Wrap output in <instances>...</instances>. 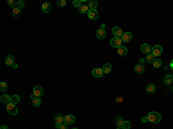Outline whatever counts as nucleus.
<instances>
[{"mask_svg": "<svg viewBox=\"0 0 173 129\" xmlns=\"http://www.w3.org/2000/svg\"><path fill=\"white\" fill-rule=\"evenodd\" d=\"M6 111H7V113L8 114H11V115H16L17 114V107H16V105L15 104H13L11 101V103H8V104H6Z\"/></svg>", "mask_w": 173, "mask_h": 129, "instance_id": "f03ea898", "label": "nucleus"}, {"mask_svg": "<svg viewBox=\"0 0 173 129\" xmlns=\"http://www.w3.org/2000/svg\"><path fill=\"white\" fill-rule=\"evenodd\" d=\"M122 100H124V98H122V97H117V98H115V101H117L118 104L122 103Z\"/></svg>", "mask_w": 173, "mask_h": 129, "instance_id": "e433bc0d", "label": "nucleus"}, {"mask_svg": "<svg viewBox=\"0 0 173 129\" xmlns=\"http://www.w3.org/2000/svg\"><path fill=\"white\" fill-rule=\"evenodd\" d=\"M7 83L6 82H4V81H2V82H0V91L1 92H5V91H7Z\"/></svg>", "mask_w": 173, "mask_h": 129, "instance_id": "c85d7f7f", "label": "nucleus"}, {"mask_svg": "<svg viewBox=\"0 0 173 129\" xmlns=\"http://www.w3.org/2000/svg\"><path fill=\"white\" fill-rule=\"evenodd\" d=\"M103 70H104V74H108L112 71V64L111 63H105L103 66Z\"/></svg>", "mask_w": 173, "mask_h": 129, "instance_id": "412c9836", "label": "nucleus"}, {"mask_svg": "<svg viewBox=\"0 0 173 129\" xmlns=\"http://www.w3.org/2000/svg\"><path fill=\"white\" fill-rule=\"evenodd\" d=\"M78 12H80L81 14H88V12H89V7H88V5H83L82 7H80L78 8Z\"/></svg>", "mask_w": 173, "mask_h": 129, "instance_id": "a878e982", "label": "nucleus"}, {"mask_svg": "<svg viewBox=\"0 0 173 129\" xmlns=\"http://www.w3.org/2000/svg\"><path fill=\"white\" fill-rule=\"evenodd\" d=\"M121 43H122V40H121V38H119V37H113V38L110 40V45L114 48H119L120 46H121Z\"/></svg>", "mask_w": 173, "mask_h": 129, "instance_id": "39448f33", "label": "nucleus"}, {"mask_svg": "<svg viewBox=\"0 0 173 129\" xmlns=\"http://www.w3.org/2000/svg\"><path fill=\"white\" fill-rule=\"evenodd\" d=\"M58 6L59 7H65L66 6V0H58Z\"/></svg>", "mask_w": 173, "mask_h": 129, "instance_id": "f704fd0d", "label": "nucleus"}, {"mask_svg": "<svg viewBox=\"0 0 173 129\" xmlns=\"http://www.w3.org/2000/svg\"><path fill=\"white\" fill-rule=\"evenodd\" d=\"M161 64H163V61H161V59H155V61L152 62V66H154L155 68H160Z\"/></svg>", "mask_w": 173, "mask_h": 129, "instance_id": "5701e85b", "label": "nucleus"}, {"mask_svg": "<svg viewBox=\"0 0 173 129\" xmlns=\"http://www.w3.org/2000/svg\"><path fill=\"white\" fill-rule=\"evenodd\" d=\"M151 50H152V47L147 43L141 45V52H142L143 54H150V53H151Z\"/></svg>", "mask_w": 173, "mask_h": 129, "instance_id": "9d476101", "label": "nucleus"}, {"mask_svg": "<svg viewBox=\"0 0 173 129\" xmlns=\"http://www.w3.org/2000/svg\"><path fill=\"white\" fill-rule=\"evenodd\" d=\"M164 83H165L166 85H170L171 83H173V75L172 74H166V75L164 76Z\"/></svg>", "mask_w": 173, "mask_h": 129, "instance_id": "f3484780", "label": "nucleus"}, {"mask_svg": "<svg viewBox=\"0 0 173 129\" xmlns=\"http://www.w3.org/2000/svg\"><path fill=\"white\" fill-rule=\"evenodd\" d=\"M131 38H133V34H131V32H129V31L124 32V35L121 36V40L125 41V43H128V41H130Z\"/></svg>", "mask_w": 173, "mask_h": 129, "instance_id": "f8f14e48", "label": "nucleus"}, {"mask_svg": "<svg viewBox=\"0 0 173 129\" xmlns=\"http://www.w3.org/2000/svg\"><path fill=\"white\" fill-rule=\"evenodd\" d=\"M143 62H144V59H140L138 63L134 67V71L136 74H143L144 73V66H143Z\"/></svg>", "mask_w": 173, "mask_h": 129, "instance_id": "20e7f679", "label": "nucleus"}, {"mask_svg": "<svg viewBox=\"0 0 173 129\" xmlns=\"http://www.w3.org/2000/svg\"><path fill=\"white\" fill-rule=\"evenodd\" d=\"M130 127H131V123L129 121H125L124 122V126H122V128L124 129H130Z\"/></svg>", "mask_w": 173, "mask_h": 129, "instance_id": "72a5a7b5", "label": "nucleus"}, {"mask_svg": "<svg viewBox=\"0 0 173 129\" xmlns=\"http://www.w3.org/2000/svg\"><path fill=\"white\" fill-rule=\"evenodd\" d=\"M12 103L15 104V105L20 103V96H18V94H13V96H12Z\"/></svg>", "mask_w": 173, "mask_h": 129, "instance_id": "cd10ccee", "label": "nucleus"}, {"mask_svg": "<svg viewBox=\"0 0 173 129\" xmlns=\"http://www.w3.org/2000/svg\"><path fill=\"white\" fill-rule=\"evenodd\" d=\"M91 74H92V76L94 77H101V76L104 75V70H103V68H94L92 69V71H91Z\"/></svg>", "mask_w": 173, "mask_h": 129, "instance_id": "9b49d317", "label": "nucleus"}, {"mask_svg": "<svg viewBox=\"0 0 173 129\" xmlns=\"http://www.w3.org/2000/svg\"><path fill=\"white\" fill-rule=\"evenodd\" d=\"M20 13H21V9L16 8V7L13 9V12H12V14H13V16H14V17H17V16L20 15Z\"/></svg>", "mask_w": 173, "mask_h": 129, "instance_id": "2f4dec72", "label": "nucleus"}, {"mask_svg": "<svg viewBox=\"0 0 173 129\" xmlns=\"http://www.w3.org/2000/svg\"><path fill=\"white\" fill-rule=\"evenodd\" d=\"M0 129H9V128H8V126L4 124V126H1V127H0Z\"/></svg>", "mask_w": 173, "mask_h": 129, "instance_id": "58836bf2", "label": "nucleus"}, {"mask_svg": "<svg viewBox=\"0 0 173 129\" xmlns=\"http://www.w3.org/2000/svg\"><path fill=\"white\" fill-rule=\"evenodd\" d=\"M145 90H147L148 93H154V92L156 91V85L152 84V83H150V84H148V85H147Z\"/></svg>", "mask_w": 173, "mask_h": 129, "instance_id": "aec40b11", "label": "nucleus"}, {"mask_svg": "<svg viewBox=\"0 0 173 129\" xmlns=\"http://www.w3.org/2000/svg\"><path fill=\"white\" fill-rule=\"evenodd\" d=\"M0 101H1L2 104H8L12 101V96H8L7 93H4L1 94V97H0Z\"/></svg>", "mask_w": 173, "mask_h": 129, "instance_id": "4468645a", "label": "nucleus"}, {"mask_svg": "<svg viewBox=\"0 0 173 129\" xmlns=\"http://www.w3.org/2000/svg\"><path fill=\"white\" fill-rule=\"evenodd\" d=\"M141 121H142V122H149V120H148V116H147V115H145V116H143Z\"/></svg>", "mask_w": 173, "mask_h": 129, "instance_id": "4c0bfd02", "label": "nucleus"}, {"mask_svg": "<svg viewBox=\"0 0 173 129\" xmlns=\"http://www.w3.org/2000/svg\"><path fill=\"white\" fill-rule=\"evenodd\" d=\"M32 105L35 106V107H39V106L42 105V100L39 97H35L34 99H32Z\"/></svg>", "mask_w": 173, "mask_h": 129, "instance_id": "4be33fe9", "label": "nucleus"}, {"mask_svg": "<svg viewBox=\"0 0 173 129\" xmlns=\"http://www.w3.org/2000/svg\"><path fill=\"white\" fill-rule=\"evenodd\" d=\"M145 61L152 64V62L155 61V57L151 54V53H150V54H147V55H145Z\"/></svg>", "mask_w": 173, "mask_h": 129, "instance_id": "bb28decb", "label": "nucleus"}, {"mask_svg": "<svg viewBox=\"0 0 173 129\" xmlns=\"http://www.w3.org/2000/svg\"><path fill=\"white\" fill-rule=\"evenodd\" d=\"M75 122V116L74 115H72V114H68V115H66L65 116V123L68 126V124H72V123H74Z\"/></svg>", "mask_w": 173, "mask_h": 129, "instance_id": "dca6fc26", "label": "nucleus"}, {"mask_svg": "<svg viewBox=\"0 0 173 129\" xmlns=\"http://www.w3.org/2000/svg\"><path fill=\"white\" fill-rule=\"evenodd\" d=\"M73 129H78V128H73Z\"/></svg>", "mask_w": 173, "mask_h": 129, "instance_id": "37998d69", "label": "nucleus"}, {"mask_svg": "<svg viewBox=\"0 0 173 129\" xmlns=\"http://www.w3.org/2000/svg\"><path fill=\"white\" fill-rule=\"evenodd\" d=\"M73 6L76 7V8H80V7L83 6V2L81 1V0H74V1H73Z\"/></svg>", "mask_w": 173, "mask_h": 129, "instance_id": "7c9ffc66", "label": "nucleus"}, {"mask_svg": "<svg viewBox=\"0 0 173 129\" xmlns=\"http://www.w3.org/2000/svg\"><path fill=\"white\" fill-rule=\"evenodd\" d=\"M5 63H6L7 66H13V64L15 63V62H14L13 55H11V54L6 55V58H5Z\"/></svg>", "mask_w": 173, "mask_h": 129, "instance_id": "a211bd4d", "label": "nucleus"}, {"mask_svg": "<svg viewBox=\"0 0 173 129\" xmlns=\"http://www.w3.org/2000/svg\"><path fill=\"white\" fill-rule=\"evenodd\" d=\"M170 68H171V69H172V70H173V59L171 60V62H170Z\"/></svg>", "mask_w": 173, "mask_h": 129, "instance_id": "ea45409f", "label": "nucleus"}, {"mask_svg": "<svg viewBox=\"0 0 173 129\" xmlns=\"http://www.w3.org/2000/svg\"><path fill=\"white\" fill-rule=\"evenodd\" d=\"M124 122H125V120L122 119L121 116H117V117H115V123H117V127H122V126H124Z\"/></svg>", "mask_w": 173, "mask_h": 129, "instance_id": "393cba45", "label": "nucleus"}, {"mask_svg": "<svg viewBox=\"0 0 173 129\" xmlns=\"http://www.w3.org/2000/svg\"><path fill=\"white\" fill-rule=\"evenodd\" d=\"M88 16H89L90 20L96 21V20H98V17H99V13H98L97 9H89V12H88Z\"/></svg>", "mask_w": 173, "mask_h": 129, "instance_id": "0eeeda50", "label": "nucleus"}, {"mask_svg": "<svg viewBox=\"0 0 173 129\" xmlns=\"http://www.w3.org/2000/svg\"><path fill=\"white\" fill-rule=\"evenodd\" d=\"M117 129H124L122 127H117Z\"/></svg>", "mask_w": 173, "mask_h": 129, "instance_id": "79ce46f5", "label": "nucleus"}, {"mask_svg": "<svg viewBox=\"0 0 173 129\" xmlns=\"http://www.w3.org/2000/svg\"><path fill=\"white\" fill-rule=\"evenodd\" d=\"M88 7H89V9H96L97 7H98V2L90 0V1L88 2Z\"/></svg>", "mask_w": 173, "mask_h": 129, "instance_id": "b1692460", "label": "nucleus"}, {"mask_svg": "<svg viewBox=\"0 0 173 129\" xmlns=\"http://www.w3.org/2000/svg\"><path fill=\"white\" fill-rule=\"evenodd\" d=\"M58 129H67V124L64 122V123H61L59 127H58Z\"/></svg>", "mask_w": 173, "mask_h": 129, "instance_id": "c9c22d12", "label": "nucleus"}, {"mask_svg": "<svg viewBox=\"0 0 173 129\" xmlns=\"http://www.w3.org/2000/svg\"><path fill=\"white\" fill-rule=\"evenodd\" d=\"M24 6H25V4H24V1H23V0H17V1H16V8L22 9Z\"/></svg>", "mask_w": 173, "mask_h": 129, "instance_id": "c756f323", "label": "nucleus"}, {"mask_svg": "<svg viewBox=\"0 0 173 129\" xmlns=\"http://www.w3.org/2000/svg\"><path fill=\"white\" fill-rule=\"evenodd\" d=\"M51 8H52V6H51L50 2H44V4L42 5V12H43V13H48V12L51 10Z\"/></svg>", "mask_w": 173, "mask_h": 129, "instance_id": "6ab92c4d", "label": "nucleus"}, {"mask_svg": "<svg viewBox=\"0 0 173 129\" xmlns=\"http://www.w3.org/2000/svg\"><path fill=\"white\" fill-rule=\"evenodd\" d=\"M172 92H173V88H172Z\"/></svg>", "mask_w": 173, "mask_h": 129, "instance_id": "c03bdc74", "label": "nucleus"}, {"mask_svg": "<svg viewBox=\"0 0 173 129\" xmlns=\"http://www.w3.org/2000/svg\"><path fill=\"white\" fill-rule=\"evenodd\" d=\"M112 34L114 37H119V38H121V36L124 35V31H122V29L120 27H118V25H115V27L112 28Z\"/></svg>", "mask_w": 173, "mask_h": 129, "instance_id": "1a4fd4ad", "label": "nucleus"}, {"mask_svg": "<svg viewBox=\"0 0 173 129\" xmlns=\"http://www.w3.org/2000/svg\"><path fill=\"white\" fill-rule=\"evenodd\" d=\"M147 116H148L149 122H151V123H158L161 120V115L158 112H149Z\"/></svg>", "mask_w": 173, "mask_h": 129, "instance_id": "f257e3e1", "label": "nucleus"}, {"mask_svg": "<svg viewBox=\"0 0 173 129\" xmlns=\"http://www.w3.org/2000/svg\"><path fill=\"white\" fill-rule=\"evenodd\" d=\"M7 5L14 9L16 7V1H15V0H8V1H7Z\"/></svg>", "mask_w": 173, "mask_h": 129, "instance_id": "473e14b6", "label": "nucleus"}, {"mask_svg": "<svg viewBox=\"0 0 173 129\" xmlns=\"http://www.w3.org/2000/svg\"><path fill=\"white\" fill-rule=\"evenodd\" d=\"M12 67H13V68H15V69H16V68H17V67H18V64H17V63H14V64H13V66H12Z\"/></svg>", "mask_w": 173, "mask_h": 129, "instance_id": "a19ab883", "label": "nucleus"}, {"mask_svg": "<svg viewBox=\"0 0 173 129\" xmlns=\"http://www.w3.org/2000/svg\"><path fill=\"white\" fill-rule=\"evenodd\" d=\"M64 122H65V116H62V115H57V116L54 117L55 128H58V127H59L61 123H64Z\"/></svg>", "mask_w": 173, "mask_h": 129, "instance_id": "ddd939ff", "label": "nucleus"}, {"mask_svg": "<svg viewBox=\"0 0 173 129\" xmlns=\"http://www.w3.org/2000/svg\"><path fill=\"white\" fill-rule=\"evenodd\" d=\"M105 28H106L105 24H101V27L96 31V37L98 39H104L106 37V30H105Z\"/></svg>", "mask_w": 173, "mask_h": 129, "instance_id": "7ed1b4c3", "label": "nucleus"}, {"mask_svg": "<svg viewBox=\"0 0 173 129\" xmlns=\"http://www.w3.org/2000/svg\"><path fill=\"white\" fill-rule=\"evenodd\" d=\"M118 54L120 55V57H125V55L128 54V48L126 47V46H120L119 48H118Z\"/></svg>", "mask_w": 173, "mask_h": 129, "instance_id": "2eb2a0df", "label": "nucleus"}, {"mask_svg": "<svg viewBox=\"0 0 173 129\" xmlns=\"http://www.w3.org/2000/svg\"><path fill=\"white\" fill-rule=\"evenodd\" d=\"M32 91H34V94L36 97H39L40 98L44 94V89L40 87V85H35L34 89H32Z\"/></svg>", "mask_w": 173, "mask_h": 129, "instance_id": "6e6552de", "label": "nucleus"}, {"mask_svg": "<svg viewBox=\"0 0 173 129\" xmlns=\"http://www.w3.org/2000/svg\"><path fill=\"white\" fill-rule=\"evenodd\" d=\"M161 53H163V47H161L160 45H155V46H152L151 54L154 55V57H159V55H161Z\"/></svg>", "mask_w": 173, "mask_h": 129, "instance_id": "423d86ee", "label": "nucleus"}]
</instances>
